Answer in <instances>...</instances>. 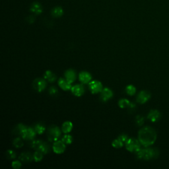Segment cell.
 I'll use <instances>...</instances> for the list:
<instances>
[{
    "label": "cell",
    "mask_w": 169,
    "mask_h": 169,
    "mask_svg": "<svg viewBox=\"0 0 169 169\" xmlns=\"http://www.w3.org/2000/svg\"><path fill=\"white\" fill-rule=\"evenodd\" d=\"M138 139L142 145L147 147L153 145L157 139V133L149 126L141 128L138 133Z\"/></svg>",
    "instance_id": "cell-1"
},
{
    "label": "cell",
    "mask_w": 169,
    "mask_h": 169,
    "mask_svg": "<svg viewBox=\"0 0 169 169\" xmlns=\"http://www.w3.org/2000/svg\"><path fill=\"white\" fill-rule=\"evenodd\" d=\"M159 155V151L156 148H145L141 149L139 151L136 152V156L139 159L150 160L156 159Z\"/></svg>",
    "instance_id": "cell-2"
},
{
    "label": "cell",
    "mask_w": 169,
    "mask_h": 169,
    "mask_svg": "<svg viewBox=\"0 0 169 169\" xmlns=\"http://www.w3.org/2000/svg\"><path fill=\"white\" fill-rule=\"evenodd\" d=\"M31 147L36 151L42 152L43 154H47L50 151V147L46 142L41 140H35L31 143Z\"/></svg>",
    "instance_id": "cell-3"
},
{
    "label": "cell",
    "mask_w": 169,
    "mask_h": 169,
    "mask_svg": "<svg viewBox=\"0 0 169 169\" xmlns=\"http://www.w3.org/2000/svg\"><path fill=\"white\" fill-rule=\"evenodd\" d=\"M61 134L60 129L56 126H52L48 129L47 136L50 141H56L60 138Z\"/></svg>",
    "instance_id": "cell-4"
},
{
    "label": "cell",
    "mask_w": 169,
    "mask_h": 169,
    "mask_svg": "<svg viewBox=\"0 0 169 169\" xmlns=\"http://www.w3.org/2000/svg\"><path fill=\"white\" fill-rule=\"evenodd\" d=\"M126 147L128 151L130 152H138L141 149V144L139 139L134 138H129L126 143Z\"/></svg>",
    "instance_id": "cell-5"
},
{
    "label": "cell",
    "mask_w": 169,
    "mask_h": 169,
    "mask_svg": "<svg viewBox=\"0 0 169 169\" xmlns=\"http://www.w3.org/2000/svg\"><path fill=\"white\" fill-rule=\"evenodd\" d=\"M32 87L38 92H41L46 87V82L41 78H38L34 80L32 83Z\"/></svg>",
    "instance_id": "cell-6"
},
{
    "label": "cell",
    "mask_w": 169,
    "mask_h": 169,
    "mask_svg": "<svg viewBox=\"0 0 169 169\" xmlns=\"http://www.w3.org/2000/svg\"><path fill=\"white\" fill-rule=\"evenodd\" d=\"M89 87L93 94L101 93L102 90V84L99 81H93L89 83Z\"/></svg>",
    "instance_id": "cell-7"
},
{
    "label": "cell",
    "mask_w": 169,
    "mask_h": 169,
    "mask_svg": "<svg viewBox=\"0 0 169 169\" xmlns=\"http://www.w3.org/2000/svg\"><path fill=\"white\" fill-rule=\"evenodd\" d=\"M36 134V132H35V129L29 128V127H27L24 130V132H23L21 137L25 140H32L35 138Z\"/></svg>",
    "instance_id": "cell-8"
},
{
    "label": "cell",
    "mask_w": 169,
    "mask_h": 169,
    "mask_svg": "<svg viewBox=\"0 0 169 169\" xmlns=\"http://www.w3.org/2000/svg\"><path fill=\"white\" fill-rule=\"evenodd\" d=\"M66 144L62 141H56L53 145V150L54 152L56 154L63 153L66 150Z\"/></svg>",
    "instance_id": "cell-9"
},
{
    "label": "cell",
    "mask_w": 169,
    "mask_h": 169,
    "mask_svg": "<svg viewBox=\"0 0 169 169\" xmlns=\"http://www.w3.org/2000/svg\"><path fill=\"white\" fill-rule=\"evenodd\" d=\"M151 98V93L147 90H142L141 91L138 96H137V101L140 104H144L147 102L149 99Z\"/></svg>",
    "instance_id": "cell-10"
},
{
    "label": "cell",
    "mask_w": 169,
    "mask_h": 169,
    "mask_svg": "<svg viewBox=\"0 0 169 169\" xmlns=\"http://www.w3.org/2000/svg\"><path fill=\"white\" fill-rule=\"evenodd\" d=\"M113 96V93L111 90L108 88L102 89L101 95V99L102 101L106 102Z\"/></svg>",
    "instance_id": "cell-11"
},
{
    "label": "cell",
    "mask_w": 169,
    "mask_h": 169,
    "mask_svg": "<svg viewBox=\"0 0 169 169\" xmlns=\"http://www.w3.org/2000/svg\"><path fill=\"white\" fill-rule=\"evenodd\" d=\"M161 118V113L157 110H151L147 115V118L153 122L158 121Z\"/></svg>",
    "instance_id": "cell-12"
},
{
    "label": "cell",
    "mask_w": 169,
    "mask_h": 169,
    "mask_svg": "<svg viewBox=\"0 0 169 169\" xmlns=\"http://www.w3.org/2000/svg\"><path fill=\"white\" fill-rule=\"evenodd\" d=\"M71 92L76 96H81L84 93V89L83 84H76L71 88Z\"/></svg>",
    "instance_id": "cell-13"
},
{
    "label": "cell",
    "mask_w": 169,
    "mask_h": 169,
    "mask_svg": "<svg viewBox=\"0 0 169 169\" xmlns=\"http://www.w3.org/2000/svg\"><path fill=\"white\" fill-rule=\"evenodd\" d=\"M79 81L83 83V84H87L90 83V80L92 79V77L90 75V74L87 71H82L79 74Z\"/></svg>",
    "instance_id": "cell-14"
},
{
    "label": "cell",
    "mask_w": 169,
    "mask_h": 169,
    "mask_svg": "<svg viewBox=\"0 0 169 169\" xmlns=\"http://www.w3.org/2000/svg\"><path fill=\"white\" fill-rule=\"evenodd\" d=\"M58 84H59L60 87L64 90H68L72 88V87H71V83L66 79H62V78H60V79L58 80Z\"/></svg>",
    "instance_id": "cell-15"
},
{
    "label": "cell",
    "mask_w": 169,
    "mask_h": 169,
    "mask_svg": "<svg viewBox=\"0 0 169 169\" xmlns=\"http://www.w3.org/2000/svg\"><path fill=\"white\" fill-rule=\"evenodd\" d=\"M65 77H66V79L67 81L72 83L76 79V74L73 69H68L65 73Z\"/></svg>",
    "instance_id": "cell-16"
},
{
    "label": "cell",
    "mask_w": 169,
    "mask_h": 169,
    "mask_svg": "<svg viewBox=\"0 0 169 169\" xmlns=\"http://www.w3.org/2000/svg\"><path fill=\"white\" fill-rule=\"evenodd\" d=\"M19 159L24 162H30L34 159L30 153H23L19 156Z\"/></svg>",
    "instance_id": "cell-17"
},
{
    "label": "cell",
    "mask_w": 169,
    "mask_h": 169,
    "mask_svg": "<svg viewBox=\"0 0 169 169\" xmlns=\"http://www.w3.org/2000/svg\"><path fill=\"white\" fill-rule=\"evenodd\" d=\"M44 77L45 79H46L50 83L54 82L57 79L56 75L54 73L52 72L51 71H46L44 74Z\"/></svg>",
    "instance_id": "cell-18"
},
{
    "label": "cell",
    "mask_w": 169,
    "mask_h": 169,
    "mask_svg": "<svg viewBox=\"0 0 169 169\" xmlns=\"http://www.w3.org/2000/svg\"><path fill=\"white\" fill-rule=\"evenodd\" d=\"M73 128V124L71 122H66L62 125V132L64 134L69 133Z\"/></svg>",
    "instance_id": "cell-19"
},
{
    "label": "cell",
    "mask_w": 169,
    "mask_h": 169,
    "mask_svg": "<svg viewBox=\"0 0 169 169\" xmlns=\"http://www.w3.org/2000/svg\"><path fill=\"white\" fill-rule=\"evenodd\" d=\"M35 130L38 134H42L46 130V126L42 123H38L35 126Z\"/></svg>",
    "instance_id": "cell-20"
},
{
    "label": "cell",
    "mask_w": 169,
    "mask_h": 169,
    "mask_svg": "<svg viewBox=\"0 0 169 169\" xmlns=\"http://www.w3.org/2000/svg\"><path fill=\"white\" fill-rule=\"evenodd\" d=\"M30 11H32L33 13H35V14H41L42 11V9L41 5L39 4L38 3H34L31 6Z\"/></svg>",
    "instance_id": "cell-21"
},
{
    "label": "cell",
    "mask_w": 169,
    "mask_h": 169,
    "mask_svg": "<svg viewBox=\"0 0 169 169\" xmlns=\"http://www.w3.org/2000/svg\"><path fill=\"white\" fill-rule=\"evenodd\" d=\"M26 127L25 125L22 124V123H19L14 129V133L16 135H21L23 132H24L25 129H26Z\"/></svg>",
    "instance_id": "cell-22"
},
{
    "label": "cell",
    "mask_w": 169,
    "mask_h": 169,
    "mask_svg": "<svg viewBox=\"0 0 169 169\" xmlns=\"http://www.w3.org/2000/svg\"><path fill=\"white\" fill-rule=\"evenodd\" d=\"M63 14V9L60 7H57L53 9L52 11V14L54 17H60Z\"/></svg>",
    "instance_id": "cell-23"
},
{
    "label": "cell",
    "mask_w": 169,
    "mask_h": 169,
    "mask_svg": "<svg viewBox=\"0 0 169 169\" xmlns=\"http://www.w3.org/2000/svg\"><path fill=\"white\" fill-rule=\"evenodd\" d=\"M131 102H129L128 99H120L118 102V105L121 108H128L129 106L130 105Z\"/></svg>",
    "instance_id": "cell-24"
},
{
    "label": "cell",
    "mask_w": 169,
    "mask_h": 169,
    "mask_svg": "<svg viewBox=\"0 0 169 169\" xmlns=\"http://www.w3.org/2000/svg\"><path fill=\"white\" fill-rule=\"evenodd\" d=\"M23 139V138H22ZM21 138H17L14 140V142H13V144H14V147L16 148H21L23 146L24 143L23 141Z\"/></svg>",
    "instance_id": "cell-25"
},
{
    "label": "cell",
    "mask_w": 169,
    "mask_h": 169,
    "mask_svg": "<svg viewBox=\"0 0 169 169\" xmlns=\"http://www.w3.org/2000/svg\"><path fill=\"white\" fill-rule=\"evenodd\" d=\"M126 93L128 95H129V96H133L135 94V92H136V89L134 86L132 85V84H130V85H128L126 89Z\"/></svg>",
    "instance_id": "cell-26"
},
{
    "label": "cell",
    "mask_w": 169,
    "mask_h": 169,
    "mask_svg": "<svg viewBox=\"0 0 169 169\" xmlns=\"http://www.w3.org/2000/svg\"><path fill=\"white\" fill-rule=\"evenodd\" d=\"M33 159L36 162H40L43 159V153L41 151H36L33 155Z\"/></svg>",
    "instance_id": "cell-27"
},
{
    "label": "cell",
    "mask_w": 169,
    "mask_h": 169,
    "mask_svg": "<svg viewBox=\"0 0 169 169\" xmlns=\"http://www.w3.org/2000/svg\"><path fill=\"white\" fill-rule=\"evenodd\" d=\"M66 144H71L73 141L72 136L70 135H65L62 139Z\"/></svg>",
    "instance_id": "cell-28"
},
{
    "label": "cell",
    "mask_w": 169,
    "mask_h": 169,
    "mask_svg": "<svg viewBox=\"0 0 169 169\" xmlns=\"http://www.w3.org/2000/svg\"><path fill=\"white\" fill-rule=\"evenodd\" d=\"M123 144H123V143L121 140H120L118 138L117 139H115L114 141H113L112 145L115 148H118H118H121L122 147H123Z\"/></svg>",
    "instance_id": "cell-29"
},
{
    "label": "cell",
    "mask_w": 169,
    "mask_h": 169,
    "mask_svg": "<svg viewBox=\"0 0 169 169\" xmlns=\"http://www.w3.org/2000/svg\"><path fill=\"white\" fill-rule=\"evenodd\" d=\"M6 157L8 159H14L16 158V153L12 150H8L6 152Z\"/></svg>",
    "instance_id": "cell-30"
},
{
    "label": "cell",
    "mask_w": 169,
    "mask_h": 169,
    "mask_svg": "<svg viewBox=\"0 0 169 169\" xmlns=\"http://www.w3.org/2000/svg\"><path fill=\"white\" fill-rule=\"evenodd\" d=\"M135 122L138 126H141L144 123V118L141 116H137L135 118Z\"/></svg>",
    "instance_id": "cell-31"
},
{
    "label": "cell",
    "mask_w": 169,
    "mask_h": 169,
    "mask_svg": "<svg viewBox=\"0 0 169 169\" xmlns=\"http://www.w3.org/2000/svg\"><path fill=\"white\" fill-rule=\"evenodd\" d=\"M12 167L15 169H19L21 167V163L19 161H15L12 162Z\"/></svg>",
    "instance_id": "cell-32"
},
{
    "label": "cell",
    "mask_w": 169,
    "mask_h": 169,
    "mask_svg": "<svg viewBox=\"0 0 169 169\" xmlns=\"http://www.w3.org/2000/svg\"><path fill=\"white\" fill-rule=\"evenodd\" d=\"M57 89L56 87H51L49 89V93L50 95L54 96V95H56L57 94Z\"/></svg>",
    "instance_id": "cell-33"
},
{
    "label": "cell",
    "mask_w": 169,
    "mask_h": 169,
    "mask_svg": "<svg viewBox=\"0 0 169 169\" xmlns=\"http://www.w3.org/2000/svg\"><path fill=\"white\" fill-rule=\"evenodd\" d=\"M118 139L120 140H121L123 144H126V141L129 139V138H128V136L126 134H122V135H120L119 137H118Z\"/></svg>",
    "instance_id": "cell-34"
}]
</instances>
